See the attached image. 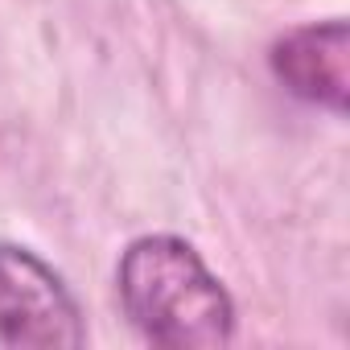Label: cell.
<instances>
[{"label":"cell","mask_w":350,"mask_h":350,"mask_svg":"<svg viewBox=\"0 0 350 350\" xmlns=\"http://www.w3.org/2000/svg\"><path fill=\"white\" fill-rule=\"evenodd\" d=\"M0 342L83 346V313L66 280L29 247L0 243Z\"/></svg>","instance_id":"cell-2"},{"label":"cell","mask_w":350,"mask_h":350,"mask_svg":"<svg viewBox=\"0 0 350 350\" xmlns=\"http://www.w3.org/2000/svg\"><path fill=\"white\" fill-rule=\"evenodd\" d=\"M132 325L165 350H215L235 338V305L202 256L178 235H140L116 268Z\"/></svg>","instance_id":"cell-1"},{"label":"cell","mask_w":350,"mask_h":350,"mask_svg":"<svg viewBox=\"0 0 350 350\" xmlns=\"http://www.w3.org/2000/svg\"><path fill=\"white\" fill-rule=\"evenodd\" d=\"M272 75L284 83L288 95L325 107L334 116H346L350 99V33L346 21H309L288 29L272 42Z\"/></svg>","instance_id":"cell-3"}]
</instances>
